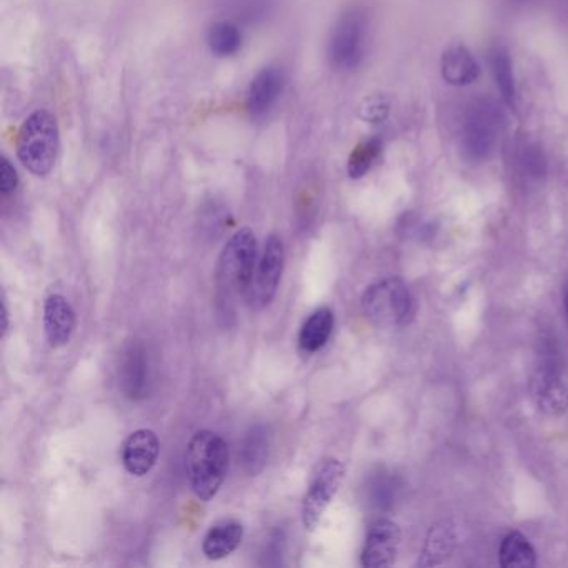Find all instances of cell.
Wrapping results in <instances>:
<instances>
[{
  "label": "cell",
  "mask_w": 568,
  "mask_h": 568,
  "mask_svg": "<svg viewBox=\"0 0 568 568\" xmlns=\"http://www.w3.org/2000/svg\"><path fill=\"white\" fill-rule=\"evenodd\" d=\"M229 468V447L218 433L201 430L192 436L185 454V470L192 492L202 502L217 496Z\"/></svg>",
  "instance_id": "1"
},
{
  "label": "cell",
  "mask_w": 568,
  "mask_h": 568,
  "mask_svg": "<svg viewBox=\"0 0 568 568\" xmlns=\"http://www.w3.org/2000/svg\"><path fill=\"white\" fill-rule=\"evenodd\" d=\"M255 234L249 227H243L230 237L218 257V298L224 305H229L240 295L249 294L255 272Z\"/></svg>",
  "instance_id": "2"
},
{
  "label": "cell",
  "mask_w": 568,
  "mask_h": 568,
  "mask_svg": "<svg viewBox=\"0 0 568 568\" xmlns=\"http://www.w3.org/2000/svg\"><path fill=\"white\" fill-rule=\"evenodd\" d=\"M59 127L47 111L29 115L19 130L18 156L22 166L37 178H46L59 156Z\"/></svg>",
  "instance_id": "3"
},
{
  "label": "cell",
  "mask_w": 568,
  "mask_h": 568,
  "mask_svg": "<svg viewBox=\"0 0 568 568\" xmlns=\"http://www.w3.org/2000/svg\"><path fill=\"white\" fill-rule=\"evenodd\" d=\"M503 112L493 99L478 98L468 105L462 122V149L470 160L489 159L499 143Z\"/></svg>",
  "instance_id": "4"
},
{
  "label": "cell",
  "mask_w": 568,
  "mask_h": 568,
  "mask_svg": "<svg viewBox=\"0 0 568 568\" xmlns=\"http://www.w3.org/2000/svg\"><path fill=\"white\" fill-rule=\"evenodd\" d=\"M362 309L375 326H406L413 316V297L406 282L385 279L365 291Z\"/></svg>",
  "instance_id": "5"
},
{
  "label": "cell",
  "mask_w": 568,
  "mask_h": 568,
  "mask_svg": "<svg viewBox=\"0 0 568 568\" xmlns=\"http://www.w3.org/2000/svg\"><path fill=\"white\" fill-rule=\"evenodd\" d=\"M532 399L548 416H560L568 410V387L561 375L557 347L550 342L542 349L541 361L531 380Z\"/></svg>",
  "instance_id": "6"
},
{
  "label": "cell",
  "mask_w": 568,
  "mask_h": 568,
  "mask_svg": "<svg viewBox=\"0 0 568 568\" xmlns=\"http://www.w3.org/2000/svg\"><path fill=\"white\" fill-rule=\"evenodd\" d=\"M368 22L364 11L354 8L343 12L329 41V59L337 69H355L364 59Z\"/></svg>",
  "instance_id": "7"
},
{
  "label": "cell",
  "mask_w": 568,
  "mask_h": 568,
  "mask_svg": "<svg viewBox=\"0 0 568 568\" xmlns=\"http://www.w3.org/2000/svg\"><path fill=\"white\" fill-rule=\"evenodd\" d=\"M343 475H345V467L337 458H323L317 465L302 505V522L307 531H316L323 513L339 492Z\"/></svg>",
  "instance_id": "8"
},
{
  "label": "cell",
  "mask_w": 568,
  "mask_h": 568,
  "mask_svg": "<svg viewBox=\"0 0 568 568\" xmlns=\"http://www.w3.org/2000/svg\"><path fill=\"white\" fill-rule=\"evenodd\" d=\"M285 265L284 242L277 234L265 240L264 250L253 272L252 285L249 288V302L253 309H264L277 294L282 272Z\"/></svg>",
  "instance_id": "9"
},
{
  "label": "cell",
  "mask_w": 568,
  "mask_h": 568,
  "mask_svg": "<svg viewBox=\"0 0 568 568\" xmlns=\"http://www.w3.org/2000/svg\"><path fill=\"white\" fill-rule=\"evenodd\" d=\"M400 545V529L391 520L380 519L372 523L362 550V567L385 568L396 561Z\"/></svg>",
  "instance_id": "10"
},
{
  "label": "cell",
  "mask_w": 568,
  "mask_h": 568,
  "mask_svg": "<svg viewBox=\"0 0 568 568\" xmlns=\"http://www.w3.org/2000/svg\"><path fill=\"white\" fill-rule=\"evenodd\" d=\"M160 454V442L156 432L139 429L127 436L122 447V464L134 477H144L156 467Z\"/></svg>",
  "instance_id": "11"
},
{
  "label": "cell",
  "mask_w": 568,
  "mask_h": 568,
  "mask_svg": "<svg viewBox=\"0 0 568 568\" xmlns=\"http://www.w3.org/2000/svg\"><path fill=\"white\" fill-rule=\"evenodd\" d=\"M76 330V313L64 295L53 294L44 304V332L50 345H67Z\"/></svg>",
  "instance_id": "12"
},
{
  "label": "cell",
  "mask_w": 568,
  "mask_h": 568,
  "mask_svg": "<svg viewBox=\"0 0 568 568\" xmlns=\"http://www.w3.org/2000/svg\"><path fill=\"white\" fill-rule=\"evenodd\" d=\"M243 541V525L236 519L220 520L208 529L202 552L208 560H223L237 550Z\"/></svg>",
  "instance_id": "13"
},
{
  "label": "cell",
  "mask_w": 568,
  "mask_h": 568,
  "mask_svg": "<svg viewBox=\"0 0 568 568\" xmlns=\"http://www.w3.org/2000/svg\"><path fill=\"white\" fill-rule=\"evenodd\" d=\"M282 86H284V77H282L281 70L274 69V67L257 73L247 92V109L250 114L253 117L268 114L272 105L277 102Z\"/></svg>",
  "instance_id": "14"
},
{
  "label": "cell",
  "mask_w": 568,
  "mask_h": 568,
  "mask_svg": "<svg viewBox=\"0 0 568 568\" xmlns=\"http://www.w3.org/2000/svg\"><path fill=\"white\" fill-rule=\"evenodd\" d=\"M441 72L451 86L467 87L480 77V66L467 47L455 44L442 54Z\"/></svg>",
  "instance_id": "15"
},
{
  "label": "cell",
  "mask_w": 568,
  "mask_h": 568,
  "mask_svg": "<svg viewBox=\"0 0 568 568\" xmlns=\"http://www.w3.org/2000/svg\"><path fill=\"white\" fill-rule=\"evenodd\" d=\"M336 319H333L332 310L322 307L316 310L309 319L305 320L298 333V347L304 354H316L329 342L333 332Z\"/></svg>",
  "instance_id": "16"
},
{
  "label": "cell",
  "mask_w": 568,
  "mask_h": 568,
  "mask_svg": "<svg viewBox=\"0 0 568 568\" xmlns=\"http://www.w3.org/2000/svg\"><path fill=\"white\" fill-rule=\"evenodd\" d=\"M490 69H492L493 80H496L497 89L502 95L503 102L509 107H516V83L515 72H513L512 57L505 47H493L489 53Z\"/></svg>",
  "instance_id": "17"
},
{
  "label": "cell",
  "mask_w": 568,
  "mask_h": 568,
  "mask_svg": "<svg viewBox=\"0 0 568 568\" xmlns=\"http://www.w3.org/2000/svg\"><path fill=\"white\" fill-rule=\"evenodd\" d=\"M499 561L503 568H532L537 565V554L529 538L520 532H510L500 545Z\"/></svg>",
  "instance_id": "18"
},
{
  "label": "cell",
  "mask_w": 568,
  "mask_h": 568,
  "mask_svg": "<svg viewBox=\"0 0 568 568\" xmlns=\"http://www.w3.org/2000/svg\"><path fill=\"white\" fill-rule=\"evenodd\" d=\"M147 362L140 347H133L125 355L124 367H122V388L125 396L130 399L144 397L146 391Z\"/></svg>",
  "instance_id": "19"
},
{
  "label": "cell",
  "mask_w": 568,
  "mask_h": 568,
  "mask_svg": "<svg viewBox=\"0 0 568 568\" xmlns=\"http://www.w3.org/2000/svg\"><path fill=\"white\" fill-rule=\"evenodd\" d=\"M208 49L218 57H230L239 53L242 34L232 22L223 21L212 25L207 34Z\"/></svg>",
  "instance_id": "20"
},
{
  "label": "cell",
  "mask_w": 568,
  "mask_h": 568,
  "mask_svg": "<svg viewBox=\"0 0 568 568\" xmlns=\"http://www.w3.org/2000/svg\"><path fill=\"white\" fill-rule=\"evenodd\" d=\"M269 455V433L264 427H253L247 433L242 447V462L250 475L259 474L264 468Z\"/></svg>",
  "instance_id": "21"
},
{
  "label": "cell",
  "mask_w": 568,
  "mask_h": 568,
  "mask_svg": "<svg viewBox=\"0 0 568 568\" xmlns=\"http://www.w3.org/2000/svg\"><path fill=\"white\" fill-rule=\"evenodd\" d=\"M455 547V535L447 522L439 523L430 531L427 538L425 550H423L422 565L441 564L445 558L451 557Z\"/></svg>",
  "instance_id": "22"
},
{
  "label": "cell",
  "mask_w": 568,
  "mask_h": 568,
  "mask_svg": "<svg viewBox=\"0 0 568 568\" xmlns=\"http://www.w3.org/2000/svg\"><path fill=\"white\" fill-rule=\"evenodd\" d=\"M380 149V139H375V137L359 144L354 152H352L351 159H349V175L352 179L364 178L365 173L371 170V167L377 160Z\"/></svg>",
  "instance_id": "23"
},
{
  "label": "cell",
  "mask_w": 568,
  "mask_h": 568,
  "mask_svg": "<svg viewBox=\"0 0 568 568\" xmlns=\"http://www.w3.org/2000/svg\"><path fill=\"white\" fill-rule=\"evenodd\" d=\"M520 166L531 178L541 179L547 173V157L537 144H525L520 150Z\"/></svg>",
  "instance_id": "24"
},
{
  "label": "cell",
  "mask_w": 568,
  "mask_h": 568,
  "mask_svg": "<svg viewBox=\"0 0 568 568\" xmlns=\"http://www.w3.org/2000/svg\"><path fill=\"white\" fill-rule=\"evenodd\" d=\"M19 178L14 167L9 160H2L0 163V191L4 195H11L18 189Z\"/></svg>",
  "instance_id": "25"
},
{
  "label": "cell",
  "mask_w": 568,
  "mask_h": 568,
  "mask_svg": "<svg viewBox=\"0 0 568 568\" xmlns=\"http://www.w3.org/2000/svg\"><path fill=\"white\" fill-rule=\"evenodd\" d=\"M2 319H4V326H2V332L8 333L9 329V313H8V305L2 304Z\"/></svg>",
  "instance_id": "26"
},
{
  "label": "cell",
  "mask_w": 568,
  "mask_h": 568,
  "mask_svg": "<svg viewBox=\"0 0 568 568\" xmlns=\"http://www.w3.org/2000/svg\"><path fill=\"white\" fill-rule=\"evenodd\" d=\"M564 309H565V316H567V322H568V281L565 282V288H564Z\"/></svg>",
  "instance_id": "27"
},
{
  "label": "cell",
  "mask_w": 568,
  "mask_h": 568,
  "mask_svg": "<svg viewBox=\"0 0 568 568\" xmlns=\"http://www.w3.org/2000/svg\"><path fill=\"white\" fill-rule=\"evenodd\" d=\"M515 2H527V0H515Z\"/></svg>",
  "instance_id": "28"
}]
</instances>
